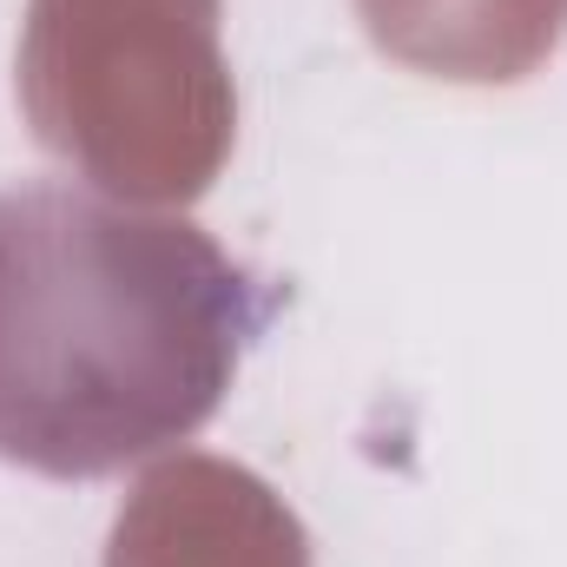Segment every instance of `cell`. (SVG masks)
<instances>
[{"label":"cell","mask_w":567,"mask_h":567,"mask_svg":"<svg viewBox=\"0 0 567 567\" xmlns=\"http://www.w3.org/2000/svg\"><path fill=\"white\" fill-rule=\"evenodd\" d=\"M245 284L185 218L86 185L0 192V455L106 475L205 423L238 370Z\"/></svg>","instance_id":"obj_1"}]
</instances>
